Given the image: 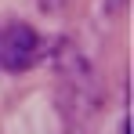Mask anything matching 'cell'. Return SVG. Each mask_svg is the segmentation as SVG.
Segmentation results:
<instances>
[{
    "instance_id": "obj_1",
    "label": "cell",
    "mask_w": 134,
    "mask_h": 134,
    "mask_svg": "<svg viewBox=\"0 0 134 134\" xmlns=\"http://www.w3.org/2000/svg\"><path fill=\"white\" fill-rule=\"evenodd\" d=\"M36 58H40V36H36V29L15 22V25H7L0 33V69L25 72Z\"/></svg>"
}]
</instances>
